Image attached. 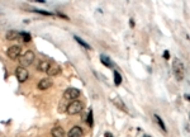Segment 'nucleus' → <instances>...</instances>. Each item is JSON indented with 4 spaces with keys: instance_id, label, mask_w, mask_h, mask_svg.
<instances>
[{
    "instance_id": "f257e3e1",
    "label": "nucleus",
    "mask_w": 190,
    "mask_h": 137,
    "mask_svg": "<svg viewBox=\"0 0 190 137\" xmlns=\"http://www.w3.org/2000/svg\"><path fill=\"white\" fill-rule=\"evenodd\" d=\"M172 72L176 76L178 80H182L185 75V67H184V62L179 58L172 60Z\"/></svg>"
},
{
    "instance_id": "f03ea898",
    "label": "nucleus",
    "mask_w": 190,
    "mask_h": 137,
    "mask_svg": "<svg viewBox=\"0 0 190 137\" xmlns=\"http://www.w3.org/2000/svg\"><path fill=\"white\" fill-rule=\"evenodd\" d=\"M82 108H84L82 103L76 99V100H71V103H68V104H67V107H66V112H67V113L70 114V115H74V114L80 113V112L82 111Z\"/></svg>"
},
{
    "instance_id": "7ed1b4c3",
    "label": "nucleus",
    "mask_w": 190,
    "mask_h": 137,
    "mask_svg": "<svg viewBox=\"0 0 190 137\" xmlns=\"http://www.w3.org/2000/svg\"><path fill=\"white\" fill-rule=\"evenodd\" d=\"M81 91L76 88H68V89L65 90L64 93V98L65 99H68V100H76L79 97H80Z\"/></svg>"
},
{
    "instance_id": "20e7f679",
    "label": "nucleus",
    "mask_w": 190,
    "mask_h": 137,
    "mask_svg": "<svg viewBox=\"0 0 190 137\" xmlns=\"http://www.w3.org/2000/svg\"><path fill=\"white\" fill-rule=\"evenodd\" d=\"M15 76H17V79H18L19 83H24V81L28 80L29 72H28V70H27L26 67L19 66V67H17V70H15Z\"/></svg>"
},
{
    "instance_id": "39448f33",
    "label": "nucleus",
    "mask_w": 190,
    "mask_h": 137,
    "mask_svg": "<svg viewBox=\"0 0 190 137\" xmlns=\"http://www.w3.org/2000/svg\"><path fill=\"white\" fill-rule=\"evenodd\" d=\"M34 58H36V56H34V52L33 51H27L26 54H24L22 57H20V65L23 66H28V65H30L32 62L34 61Z\"/></svg>"
},
{
    "instance_id": "423d86ee",
    "label": "nucleus",
    "mask_w": 190,
    "mask_h": 137,
    "mask_svg": "<svg viewBox=\"0 0 190 137\" xmlns=\"http://www.w3.org/2000/svg\"><path fill=\"white\" fill-rule=\"evenodd\" d=\"M20 52H22V47L20 46H10L6 50V56L12 60H17L19 57Z\"/></svg>"
},
{
    "instance_id": "0eeeda50",
    "label": "nucleus",
    "mask_w": 190,
    "mask_h": 137,
    "mask_svg": "<svg viewBox=\"0 0 190 137\" xmlns=\"http://www.w3.org/2000/svg\"><path fill=\"white\" fill-rule=\"evenodd\" d=\"M46 72L48 76H56L58 74H61V66L57 64H50Z\"/></svg>"
},
{
    "instance_id": "6e6552de",
    "label": "nucleus",
    "mask_w": 190,
    "mask_h": 137,
    "mask_svg": "<svg viewBox=\"0 0 190 137\" xmlns=\"http://www.w3.org/2000/svg\"><path fill=\"white\" fill-rule=\"evenodd\" d=\"M52 80L51 79H48V78H46V79H42L39 83H38V85H37V88L39 90H46V89H48V88H51L52 86Z\"/></svg>"
},
{
    "instance_id": "1a4fd4ad",
    "label": "nucleus",
    "mask_w": 190,
    "mask_h": 137,
    "mask_svg": "<svg viewBox=\"0 0 190 137\" xmlns=\"http://www.w3.org/2000/svg\"><path fill=\"white\" fill-rule=\"evenodd\" d=\"M82 135H84V132H82L81 127H79V126H74L68 131V137H81Z\"/></svg>"
},
{
    "instance_id": "9d476101",
    "label": "nucleus",
    "mask_w": 190,
    "mask_h": 137,
    "mask_svg": "<svg viewBox=\"0 0 190 137\" xmlns=\"http://www.w3.org/2000/svg\"><path fill=\"white\" fill-rule=\"evenodd\" d=\"M53 137H65V129L60 127V126H57V127H55L52 131H51Z\"/></svg>"
},
{
    "instance_id": "9b49d317",
    "label": "nucleus",
    "mask_w": 190,
    "mask_h": 137,
    "mask_svg": "<svg viewBox=\"0 0 190 137\" xmlns=\"http://www.w3.org/2000/svg\"><path fill=\"white\" fill-rule=\"evenodd\" d=\"M100 61H102V64H104V66H106V67H114L113 61L108 57V56H105V55H100Z\"/></svg>"
},
{
    "instance_id": "f8f14e48",
    "label": "nucleus",
    "mask_w": 190,
    "mask_h": 137,
    "mask_svg": "<svg viewBox=\"0 0 190 137\" xmlns=\"http://www.w3.org/2000/svg\"><path fill=\"white\" fill-rule=\"evenodd\" d=\"M19 36H20V33L17 32V31H8L5 38L8 41H14V40H17V38H19Z\"/></svg>"
},
{
    "instance_id": "ddd939ff",
    "label": "nucleus",
    "mask_w": 190,
    "mask_h": 137,
    "mask_svg": "<svg viewBox=\"0 0 190 137\" xmlns=\"http://www.w3.org/2000/svg\"><path fill=\"white\" fill-rule=\"evenodd\" d=\"M112 102H113V103H114V104L117 105V107L119 108V109H123L124 112H128V109H127V108H126V105H124V103H123V102H122V100L119 99L118 97L113 98V100H112Z\"/></svg>"
},
{
    "instance_id": "4468645a",
    "label": "nucleus",
    "mask_w": 190,
    "mask_h": 137,
    "mask_svg": "<svg viewBox=\"0 0 190 137\" xmlns=\"http://www.w3.org/2000/svg\"><path fill=\"white\" fill-rule=\"evenodd\" d=\"M48 66H50V62L48 61H41L39 64H38V71H41V72H46L47 71V69H48Z\"/></svg>"
},
{
    "instance_id": "2eb2a0df",
    "label": "nucleus",
    "mask_w": 190,
    "mask_h": 137,
    "mask_svg": "<svg viewBox=\"0 0 190 137\" xmlns=\"http://www.w3.org/2000/svg\"><path fill=\"white\" fill-rule=\"evenodd\" d=\"M114 84L115 85H120L122 84V75L118 71H114Z\"/></svg>"
},
{
    "instance_id": "dca6fc26",
    "label": "nucleus",
    "mask_w": 190,
    "mask_h": 137,
    "mask_svg": "<svg viewBox=\"0 0 190 137\" xmlns=\"http://www.w3.org/2000/svg\"><path fill=\"white\" fill-rule=\"evenodd\" d=\"M75 41H76V42H79V43H80V45H81V46H82V47H84V48H86V50H90V48H91V46H89V45L86 43V42H85L84 40H81L80 37L75 36Z\"/></svg>"
},
{
    "instance_id": "f3484780",
    "label": "nucleus",
    "mask_w": 190,
    "mask_h": 137,
    "mask_svg": "<svg viewBox=\"0 0 190 137\" xmlns=\"http://www.w3.org/2000/svg\"><path fill=\"white\" fill-rule=\"evenodd\" d=\"M155 118H156V121H157V123L160 124V127L164 129V131H166V127H165V123H164V121L161 119V117H158L157 114H155Z\"/></svg>"
},
{
    "instance_id": "a211bd4d",
    "label": "nucleus",
    "mask_w": 190,
    "mask_h": 137,
    "mask_svg": "<svg viewBox=\"0 0 190 137\" xmlns=\"http://www.w3.org/2000/svg\"><path fill=\"white\" fill-rule=\"evenodd\" d=\"M33 12H36L38 14H42V15H46V17H51V15H52V13L46 12V10H41V9H33Z\"/></svg>"
},
{
    "instance_id": "6ab92c4d",
    "label": "nucleus",
    "mask_w": 190,
    "mask_h": 137,
    "mask_svg": "<svg viewBox=\"0 0 190 137\" xmlns=\"http://www.w3.org/2000/svg\"><path fill=\"white\" fill-rule=\"evenodd\" d=\"M20 37L23 38V41H24V42H29L30 40H32V37H30V34H29V33H26V32L20 33Z\"/></svg>"
},
{
    "instance_id": "aec40b11",
    "label": "nucleus",
    "mask_w": 190,
    "mask_h": 137,
    "mask_svg": "<svg viewBox=\"0 0 190 137\" xmlns=\"http://www.w3.org/2000/svg\"><path fill=\"white\" fill-rule=\"evenodd\" d=\"M86 122H88V124L93 126V111H89V113H88V119H86Z\"/></svg>"
},
{
    "instance_id": "412c9836",
    "label": "nucleus",
    "mask_w": 190,
    "mask_h": 137,
    "mask_svg": "<svg viewBox=\"0 0 190 137\" xmlns=\"http://www.w3.org/2000/svg\"><path fill=\"white\" fill-rule=\"evenodd\" d=\"M164 58H165V60H169V58H170V54H169V51H165V52H164Z\"/></svg>"
},
{
    "instance_id": "4be33fe9",
    "label": "nucleus",
    "mask_w": 190,
    "mask_h": 137,
    "mask_svg": "<svg viewBox=\"0 0 190 137\" xmlns=\"http://www.w3.org/2000/svg\"><path fill=\"white\" fill-rule=\"evenodd\" d=\"M129 26L132 27V28L134 27V20H133V19H131V20H129Z\"/></svg>"
},
{
    "instance_id": "5701e85b",
    "label": "nucleus",
    "mask_w": 190,
    "mask_h": 137,
    "mask_svg": "<svg viewBox=\"0 0 190 137\" xmlns=\"http://www.w3.org/2000/svg\"><path fill=\"white\" fill-rule=\"evenodd\" d=\"M105 137H113V135H112V133H109V132H106L105 133Z\"/></svg>"
},
{
    "instance_id": "b1692460",
    "label": "nucleus",
    "mask_w": 190,
    "mask_h": 137,
    "mask_svg": "<svg viewBox=\"0 0 190 137\" xmlns=\"http://www.w3.org/2000/svg\"><path fill=\"white\" fill-rule=\"evenodd\" d=\"M144 137H150V136H144Z\"/></svg>"
}]
</instances>
